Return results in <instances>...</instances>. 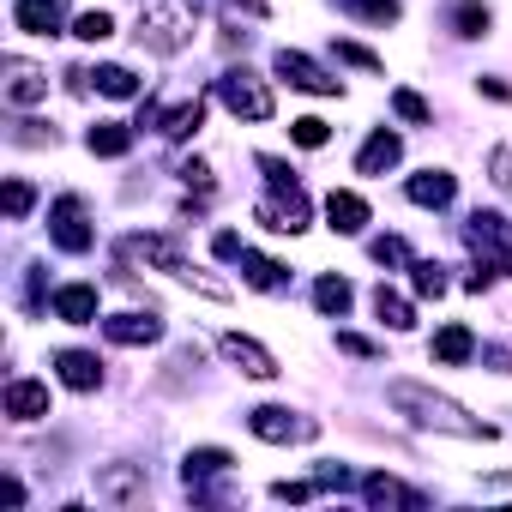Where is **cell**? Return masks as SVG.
<instances>
[{
    "label": "cell",
    "instance_id": "cell-32",
    "mask_svg": "<svg viewBox=\"0 0 512 512\" xmlns=\"http://www.w3.org/2000/svg\"><path fill=\"white\" fill-rule=\"evenodd\" d=\"M392 115H398L404 127H434L428 97H422V91H410V85H398V91H392Z\"/></svg>",
    "mask_w": 512,
    "mask_h": 512
},
{
    "label": "cell",
    "instance_id": "cell-2",
    "mask_svg": "<svg viewBox=\"0 0 512 512\" xmlns=\"http://www.w3.org/2000/svg\"><path fill=\"white\" fill-rule=\"evenodd\" d=\"M217 103L235 115V121H272V85L253 73V67H223L217 73Z\"/></svg>",
    "mask_w": 512,
    "mask_h": 512
},
{
    "label": "cell",
    "instance_id": "cell-48",
    "mask_svg": "<svg viewBox=\"0 0 512 512\" xmlns=\"http://www.w3.org/2000/svg\"><path fill=\"white\" fill-rule=\"evenodd\" d=\"M229 7H241L247 19H266V0H229Z\"/></svg>",
    "mask_w": 512,
    "mask_h": 512
},
{
    "label": "cell",
    "instance_id": "cell-12",
    "mask_svg": "<svg viewBox=\"0 0 512 512\" xmlns=\"http://www.w3.org/2000/svg\"><path fill=\"white\" fill-rule=\"evenodd\" d=\"M121 260H145V266L175 272V278L193 266L187 253H181V241H175V235H127V241H121Z\"/></svg>",
    "mask_w": 512,
    "mask_h": 512
},
{
    "label": "cell",
    "instance_id": "cell-18",
    "mask_svg": "<svg viewBox=\"0 0 512 512\" xmlns=\"http://www.w3.org/2000/svg\"><path fill=\"white\" fill-rule=\"evenodd\" d=\"M368 217H374V211H368V199H362L356 187H332V193H326V229H332V235H362Z\"/></svg>",
    "mask_w": 512,
    "mask_h": 512
},
{
    "label": "cell",
    "instance_id": "cell-13",
    "mask_svg": "<svg viewBox=\"0 0 512 512\" xmlns=\"http://www.w3.org/2000/svg\"><path fill=\"white\" fill-rule=\"evenodd\" d=\"M0 410L13 422H43L55 404H49V380H31V374H13L7 392H0Z\"/></svg>",
    "mask_w": 512,
    "mask_h": 512
},
{
    "label": "cell",
    "instance_id": "cell-11",
    "mask_svg": "<svg viewBox=\"0 0 512 512\" xmlns=\"http://www.w3.org/2000/svg\"><path fill=\"white\" fill-rule=\"evenodd\" d=\"M91 488H97V500H109V506H139V500L151 494L145 464H103V470L91 476Z\"/></svg>",
    "mask_w": 512,
    "mask_h": 512
},
{
    "label": "cell",
    "instance_id": "cell-1",
    "mask_svg": "<svg viewBox=\"0 0 512 512\" xmlns=\"http://www.w3.org/2000/svg\"><path fill=\"white\" fill-rule=\"evenodd\" d=\"M386 404L410 422V428H428V434H452V440H494L488 422H476L458 398L422 386V380H386Z\"/></svg>",
    "mask_w": 512,
    "mask_h": 512
},
{
    "label": "cell",
    "instance_id": "cell-4",
    "mask_svg": "<svg viewBox=\"0 0 512 512\" xmlns=\"http://www.w3.org/2000/svg\"><path fill=\"white\" fill-rule=\"evenodd\" d=\"M49 247L73 253V260L97 247V229H91V205H85L79 193H61V199L49 205Z\"/></svg>",
    "mask_w": 512,
    "mask_h": 512
},
{
    "label": "cell",
    "instance_id": "cell-3",
    "mask_svg": "<svg viewBox=\"0 0 512 512\" xmlns=\"http://www.w3.org/2000/svg\"><path fill=\"white\" fill-rule=\"evenodd\" d=\"M464 241H470V253H476L488 272L512 278V217H500V211H470V217H464Z\"/></svg>",
    "mask_w": 512,
    "mask_h": 512
},
{
    "label": "cell",
    "instance_id": "cell-36",
    "mask_svg": "<svg viewBox=\"0 0 512 512\" xmlns=\"http://www.w3.org/2000/svg\"><path fill=\"white\" fill-rule=\"evenodd\" d=\"M73 37H79V43H103V37H115V19H109L103 7H91V13L73 19Z\"/></svg>",
    "mask_w": 512,
    "mask_h": 512
},
{
    "label": "cell",
    "instance_id": "cell-42",
    "mask_svg": "<svg viewBox=\"0 0 512 512\" xmlns=\"http://www.w3.org/2000/svg\"><path fill=\"white\" fill-rule=\"evenodd\" d=\"M314 488H320V482H290V476H284V482H272V500L302 506V500H314Z\"/></svg>",
    "mask_w": 512,
    "mask_h": 512
},
{
    "label": "cell",
    "instance_id": "cell-8",
    "mask_svg": "<svg viewBox=\"0 0 512 512\" xmlns=\"http://www.w3.org/2000/svg\"><path fill=\"white\" fill-rule=\"evenodd\" d=\"M272 73L290 85V91H308V97H344V79L338 73H326L314 55H302V49H278L272 55Z\"/></svg>",
    "mask_w": 512,
    "mask_h": 512
},
{
    "label": "cell",
    "instance_id": "cell-45",
    "mask_svg": "<svg viewBox=\"0 0 512 512\" xmlns=\"http://www.w3.org/2000/svg\"><path fill=\"white\" fill-rule=\"evenodd\" d=\"M314 482H320V488H350V470H344V464H320Z\"/></svg>",
    "mask_w": 512,
    "mask_h": 512
},
{
    "label": "cell",
    "instance_id": "cell-46",
    "mask_svg": "<svg viewBox=\"0 0 512 512\" xmlns=\"http://www.w3.org/2000/svg\"><path fill=\"white\" fill-rule=\"evenodd\" d=\"M476 91L494 97V103H512V85H506V79H476Z\"/></svg>",
    "mask_w": 512,
    "mask_h": 512
},
{
    "label": "cell",
    "instance_id": "cell-24",
    "mask_svg": "<svg viewBox=\"0 0 512 512\" xmlns=\"http://www.w3.org/2000/svg\"><path fill=\"white\" fill-rule=\"evenodd\" d=\"M314 308H320L326 320H344V314L356 308V290H350V278H344V272H320V278H314Z\"/></svg>",
    "mask_w": 512,
    "mask_h": 512
},
{
    "label": "cell",
    "instance_id": "cell-49",
    "mask_svg": "<svg viewBox=\"0 0 512 512\" xmlns=\"http://www.w3.org/2000/svg\"><path fill=\"white\" fill-rule=\"evenodd\" d=\"M181 7H187V13H205V7H211V0H181Z\"/></svg>",
    "mask_w": 512,
    "mask_h": 512
},
{
    "label": "cell",
    "instance_id": "cell-39",
    "mask_svg": "<svg viewBox=\"0 0 512 512\" xmlns=\"http://www.w3.org/2000/svg\"><path fill=\"white\" fill-rule=\"evenodd\" d=\"M7 139H13V145H55L61 133H55L49 121H13V133H7Z\"/></svg>",
    "mask_w": 512,
    "mask_h": 512
},
{
    "label": "cell",
    "instance_id": "cell-50",
    "mask_svg": "<svg viewBox=\"0 0 512 512\" xmlns=\"http://www.w3.org/2000/svg\"><path fill=\"white\" fill-rule=\"evenodd\" d=\"M494 482H512V476H494Z\"/></svg>",
    "mask_w": 512,
    "mask_h": 512
},
{
    "label": "cell",
    "instance_id": "cell-7",
    "mask_svg": "<svg viewBox=\"0 0 512 512\" xmlns=\"http://www.w3.org/2000/svg\"><path fill=\"white\" fill-rule=\"evenodd\" d=\"M133 37L151 49V55H181L193 43V25H187V7H145Z\"/></svg>",
    "mask_w": 512,
    "mask_h": 512
},
{
    "label": "cell",
    "instance_id": "cell-6",
    "mask_svg": "<svg viewBox=\"0 0 512 512\" xmlns=\"http://www.w3.org/2000/svg\"><path fill=\"white\" fill-rule=\"evenodd\" d=\"M247 434L266 440V446H290V440H314L320 422L314 416H296L290 404H253L247 410Z\"/></svg>",
    "mask_w": 512,
    "mask_h": 512
},
{
    "label": "cell",
    "instance_id": "cell-35",
    "mask_svg": "<svg viewBox=\"0 0 512 512\" xmlns=\"http://www.w3.org/2000/svg\"><path fill=\"white\" fill-rule=\"evenodd\" d=\"M332 55H338L344 67H362V73H386V61H380L368 43H350V37H338V43H332Z\"/></svg>",
    "mask_w": 512,
    "mask_h": 512
},
{
    "label": "cell",
    "instance_id": "cell-28",
    "mask_svg": "<svg viewBox=\"0 0 512 512\" xmlns=\"http://www.w3.org/2000/svg\"><path fill=\"white\" fill-rule=\"evenodd\" d=\"M362 500H368V506H422L428 494H422V488H404L398 476H386V470H380V476H368V482H362Z\"/></svg>",
    "mask_w": 512,
    "mask_h": 512
},
{
    "label": "cell",
    "instance_id": "cell-19",
    "mask_svg": "<svg viewBox=\"0 0 512 512\" xmlns=\"http://www.w3.org/2000/svg\"><path fill=\"white\" fill-rule=\"evenodd\" d=\"M241 284H247V290H260V296H284V290H290V266L272 260V253L241 247Z\"/></svg>",
    "mask_w": 512,
    "mask_h": 512
},
{
    "label": "cell",
    "instance_id": "cell-25",
    "mask_svg": "<svg viewBox=\"0 0 512 512\" xmlns=\"http://www.w3.org/2000/svg\"><path fill=\"white\" fill-rule=\"evenodd\" d=\"M368 302H374V320H380L386 332H410V326H416V308H410V296H398L392 284H374V296H368Z\"/></svg>",
    "mask_w": 512,
    "mask_h": 512
},
{
    "label": "cell",
    "instance_id": "cell-38",
    "mask_svg": "<svg viewBox=\"0 0 512 512\" xmlns=\"http://www.w3.org/2000/svg\"><path fill=\"white\" fill-rule=\"evenodd\" d=\"M31 205H37V187H31L25 175H7V217H13V223H25V217H31Z\"/></svg>",
    "mask_w": 512,
    "mask_h": 512
},
{
    "label": "cell",
    "instance_id": "cell-40",
    "mask_svg": "<svg viewBox=\"0 0 512 512\" xmlns=\"http://www.w3.org/2000/svg\"><path fill=\"white\" fill-rule=\"evenodd\" d=\"M338 350L356 356V362H380V356H386V344H374V338H362V332H338Z\"/></svg>",
    "mask_w": 512,
    "mask_h": 512
},
{
    "label": "cell",
    "instance_id": "cell-34",
    "mask_svg": "<svg viewBox=\"0 0 512 512\" xmlns=\"http://www.w3.org/2000/svg\"><path fill=\"white\" fill-rule=\"evenodd\" d=\"M368 253H374V266H392V272L410 266V241H404V235H374Z\"/></svg>",
    "mask_w": 512,
    "mask_h": 512
},
{
    "label": "cell",
    "instance_id": "cell-22",
    "mask_svg": "<svg viewBox=\"0 0 512 512\" xmlns=\"http://www.w3.org/2000/svg\"><path fill=\"white\" fill-rule=\"evenodd\" d=\"M55 374H61L67 392H97V386H103L97 350H55Z\"/></svg>",
    "mask_w": 512,
    "mask_h": 512
},
{
    "label": "cell",
    "instance_id": "cell-33",
    "mask_svg": "<svg viewBox=\"0 0 512 512\" xmlns=\"http://www.w3.org/2000/svg\"><path fill=\"white\" fill-rule=\"evenodd\" d=\"M410 290L416 296H446V266L440 260H410Z\"/></svg>",
    "mask_w": 512,
    "mask_h": 512
},
{
    "label": "cell",
    "instance_id": "cell-17",
    "mask_svg": "<svg viewBox=\"0 0 512 512\" xmlns=\"http://www.w3.org/2000/svg\"><path fill=\"white\" fill-rule=\"evenodd\" d=\"M404 199H410V205H428V211H446V205L458 199V175H452V169H416V175L404 181Z\"/></svg>",
    "mask_w": 512,
    "mask_h": 512
},
{
    "label": "cell",
    "instance_id": "cell-16",
    "mask_svg": "<svg viewBox=\"0 0 512 512\" xmlns=\"http://www.w3.org/2000/svg\"><path fill=\"white\" fill-rule=\"evenodd\" d=\"M13 31H25V37H61L67 31V0H13Z\"/></svg>",
    "mask_w": 512,
    "mask_h": 512
},
{
    "label": "cell",
    "instance_id": "cell-10",
    "mask_svg": "<svg viewBox=\"0 0 512 512\" xmlns=\"http://www.w3.org/2000/svg\"><path fill=\"white\" fill-rule=\"evenodd\" d=\"M217 350H223V356H229V368H241L247 380H278V374H284V368H278V356H272L260 338H247V332H223V338H217Z\"/></svg>",
    "mask_w": 512,
    "mask_h": 512
},
{
    "label": "cell",
    "instance_id": "cell-47",
    "mask_svg": "<svg viewBox=\"0 0 512 512\" xmlns=\"http://www.w3.org/2000/svg\"><path fill=\"white\" fill-rule=\"evenodd\" d=\"M0 500H7V506H25V482L7 476V482H0Z\"/></svg>",
    "mask_w": 512,
    "mask_h": 512
},
{
    "label": "cell",
    "instance_id": "cell-31",
    "mask_svg": "<svg viewBox=\"0 0 512 512\" xmlns=\"http://www.w3.org/2000/svg\"><path fill=\"white\" fill-rule=\"evenodd\" d=\"M91 85H97L103 97H139V73L121 67V61H103V67L91 73Z\"/></svg>",
    "mask_w": 512,
    "mask_h": 512
},
{
    "label": "cell",
    "instance_id": "cell-26",
    "mask_svg": "<svg viewBox=\"0 0 512 512\" xmlns=\"http://www.w3.org/2000/svg\"><path fill=\"white\" fill-rule=\"evenodd\" d=\"M446 25H452V37L476 43V37H488L494 13H488V0H452V7H446Z\"/></svg>",
    "mask_w": 512,
    "mask_h": 512
},
{
    "label": "cell",
    "instance_id": "cell-14",
    "mask_svg": "<svg viewBox=\"0 0 512 512\" xmlns=\"http://www.w3.org/2000/svg\"><path fill=\"white\" fill-rule=\"evenodd\" d=\"M103 338L121 344V350H145L163 338V314H145V308H127V314H109L103 320Z\"/></svg>",
    "mask_w": 512,
    "mask_h": 512
},
{
    "label": "cell",
    "instance_id": "cell-9",
    "mask_svg": "<svg viewBox=\"0 0 512 512\" xmlns=\"http://www.w3.org/2000/svg\"><path fill=\"white\" fill-rule=\"evenodd\" d=\"M229 452L223 446H193L187 458H181V482H187V494H193V506H211V500H223V488H217V476H229Z\"/></svg>",
    "mask_w": 512,
    "mask_h": 512
},
{
    "label": "cell",
    "instance_id": "cell-44",
    "mask_svg": "<svg viewBox=\"0 0 512 512\" xmlns=\"http://www.w3.org/2000/svg\"><path fill=\"white\" fill-rule=\"evenodd\" d=\"M211 247H217V260H241V247H247V241H241L235 229H217V241H211Z\"/></svg>",
    "mask_w": 512,
    "mask_h": 512
},
{
    "label": "cell",
    "instance_id": "cell-37",
    "mask_svg": "<svg viewBox=\"0 0 512 512\" xmlns=\"http://www.w3.org/2000/svg\"><path fill=\"white\" fill-rule=\"evenodd\" d=\"M290 139H296L302 151H320V145L332 139V127H326L320 115H296V121H290Z\"/></svg>",
    "mask_w": 512,
    "mask_h": 512
},
{
    "label": "cell",
    "instance_id": "cell-21",
    "mask_svg": "<svg viewBox=\"0 0 512 512\" xmlns=\"http://www.w3.org/2000/svg\"><path fill=\"white\" fill-rule=\"evenodd\" d=\"M49 314L61 326H97V284H61L49 296Z\"/></svg>",
    "mask_w": 512,
    "mask_h": 512
},
{
    "label": "cell",
    "instance_id": "cell-15",
    "mask_svg": "<svg viewBox=\"0 0 512 512\" xmlns=\"http://www.w3.org/2000/svg\"><path fill=\"white\" fill-rule=\"evenodd\" d=\"M0 73H7V103H13V109H37V103H49V73H43V67L7 55V61H0Z\"/></svg>",
    "mask_w": 512,
    "mask_h": 512
},
{
    "label": "cell",
    "instance_id": "cell-23",
    "mask_svg": "<svg viewBox=\"0 0 512 512\" xmlns=\"http://www.w3.org/2000/svg\"><path fill=\"white\" fill-rule=\"evenodd\" d=\"M428 356H434L440 368H464V362H476V332H470L464 320H452V326H440V332H434Z\"/></svg>",
    "mask_w": 512,
    "mask_h": 512
},
{
    "label": "cell",
    "instance_id": "cell-5",
    "mask_svg": "<svg viewBox=\"0 0 512 512\" xmlns=\"http://www.w3.org/2000/svg\"><path fill=\"white\" fill-rule=\"evenodd\" d=\"M253 223H266L272 235H302V229L314 223V205H308L302 181H290V187H272L260 205H253Z\"/></svg>",
    "mask_w": 512,
    "mask_h": 512
},
{
    "label": "cell",
    "instance_id": "cell-30",
    "mask_svg": "<svg viewBox=\"0 0 512 512\" xmlns=\"http://www.w3.org/2000/svg\"><path fill=\"white\" fill-rule=\"evenodd\" d=\"M326 7H338V13H350V19H362V25H398L404 0H326Z\"/></svg>",
    "mask_w": 512,
    "mask_h": 512
},
{
    "label": "cell",
    "instance_id": "cell-29",
    "mask_svg": "<svg viewBox=\"0 0 512 512\" xmlns=\"http://www.w3.org/2000/svg\"><path fill=\"white\" fill-rule=\"evenodd\" d=\"M133 133L139 127H127V121H97L85 133V145H91V157H127L133 151Z\"/></svg>",
    "mask_w": 512,
    "mask_h": 512
},
{
    "label": "cell",
    "instance_id": "cell-41",
    "mask_svg": "<svg viewBox=\"0 0 512 512\" xmlns=\"http://www.w3.org/2000/svg\"><path fill=\"white\" fill-rule=\"evenodd\" d=\"M488 181L512 199V145H494V151H488Z\"/></svg>",
    "mask_w": 512,
    "mask_h": 512
},
{
    "label": "cell",
    "instance_id": "cell-27",
    "mask_svg": "<svg viewBox=\"0 0 512 512\" xmlns=\"http://www.w3.org/2000/svg\"><path fill=\"white\" fill-rule=\"evenodd\" d=\"M205 127V97H187V103H175V109H163V139H175V145H187L193 133Z\"/></svg>",
    "mask_w": 512,
    "mask_h": 512
},
{
    "label": "cell",
    "instance_id": "cell-43",
    "mask_svg": "<svg viewBox=\"0 0 512 512\" xmlns=\"http://www.w3.org/2000/svg\"><path fill=\"white\" fill-rule=\"evenodd\" d=\"M175 175H181L187 187H199V193H211V163H205V157H187V163H181Z\"/></svg>",
    "mask_w": 512,
    "mask_h": 512
},
{
    "label": "cell",
    "instance_id": "cell-20",
    "mask_svg": "<svg viewBox=\"0 0 512 512\" xmlns=\"http://www.w3.org/2000/svg\"><path fill=\"white\" fill-rule=\"evenodd\" d=\"M404 163V139L392 133V127H374L368 139H362V151H356V175H386V169H398Z\"/></svg>",
    "mask_w": 512,
    "mask_h": 512
}]
</instances>
